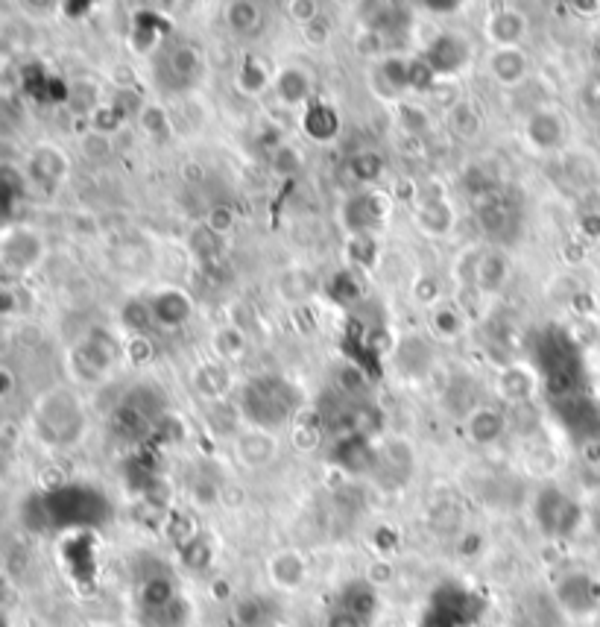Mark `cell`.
<instances>
[{"instance_id":"19","label":"cell","mask_w":600,"mask_h":627,"mask_svg":"<svg viewBox=\"0 0 600 627\" xmlns=\"http://www.w3.org/2000/svg\"><path fill=\"white\" fill-rule=\"evenodd\" d=\"M448 129H451L457 138L472 141V138H478L480 129H483V118H480V112L472 106V103L460 100V103L451 106V112H448Z\"/></svg>"},{"instance_id":"15","label":"cell","mask_w":600,"mask_h":627,"mask_svg":"<svg viewBox=\"0 0 600 627\" xmlns=\"http://www.w3.org/2000/svg\"><path fill=\"white\" fill-rule=\"evenodd\" d=\"M598 584H592L586 575H574L568 578L560 589V601L571 613H586L598 604Z\"/></svg>"},{"instance_id":"35","label":"cell","mask_w":600,"mask_h":627,"mask_svg":"<svg viewBox=\"0 0 600 627\" xmlns=\"http://www.w3.org/2000/svg\"><path fill=\"white\" fill-rule=\"evenodd\" d=\"M182 560L191 566V569H205L211 563V545L205 543L202 537H194L188 545H182Z\"/></svg>"},{"instance_id":"43","label":"cell","mask_w":600,"mask_h":627,"mask_svg":"<svg viewBox=\"0 0 600 627\" xmlns=\"http://www.w3.org/2000/svg\"><path fill=\"white\" fill-rule=\"evenodd\" d=\"M334 296H337L340 302L358 299L360 288H358V282H355V276H352V273H343V276L337 279V285H334Z\"/></svg>"},{"instance_id":"45","label":"cell","mask_w":600,"mask_h":627,"mask_svg":"<svg viewBox=\"0 0 600 627\" xmlns=\"http://www.w3.org/2000/svg\"><path fill=\"white\" fill-rule=\"evenodd\" d=\"M305 36H308V42L311 44H325L328 42V36H331V27H328V21L320 15L317 21H311V24L305 27Z\"/></svg>"},{"instance_id":"16","label":"cell","mask_w":600,"mask_h":627,"mask_svg":"<svg viewBox=\"0 0 600 627\" xmlns=\"http://www.w3.org/2000/svg\"><path fill=\"white\" fill-rule=\"evenodd\" d=\"M276 94L284 106H302L311 94V80L302 68L290 65L276 77Z\"/></svg>"},{"instance_id":"3","label":"cell","mask_w":600,"mask_h":627,"mask_svg":"<svg viewBox=\"0 0 600 627\" xmlns=\"http://www.w3.org/2000/svg\"><path fill=\"white\" fill-rule=\"evenodd\" d=\"M577 504L568 502L562 493L557 490H548V493H542V499H539V522L548 528V531H554V534H568L574 525H577Z\"/></svg>"},{"instance_id":"14","label":"cell","mask_w":600,"mask_h":627,"mask_svg":"<svg viewBox=\"0 0 600 627\" xmlns=\"http://www.w3.org/2000/svg\"><path fill=\"white\" fill-rule=\"evenodd\" d=\"M302 129L308 138L314 141H331L340 132V118L331 106L325 103H314L302 112Z\"/></svg>"},{"instance_id":"22","label":"cell","mask_w":600,"mask_h":627,"mask_svg":"<svg viewBox=\"0 0 600 627\" xmlns=\"http://www.w3.org/2000/svg\"><path fill=\"white\" fill-rule=\"evenodd\" d=\"M167 65H170V74H173L176 80L188 83V80H194V77L200 74L202 59H200V53H197L191 44H179V47L170 53Z\"/></svg>"},{"instance_id":"25","label":"cell","mask_w":600,"mask_h":627,"mask_svg":"<svg viewBox=\"0 0 600 627\" xmlns=\"http://www.w3.org/2000/svg\"><path fill=\"white\" fill-rule=\"evenodd\" d=\"M120 317H123V323L132 329V332H138V335H144L150 326H153V308L147 305V302H138V299H132V302H126V308L120 311Z\"/></svg>"},{"instance_id":"1","label":"cell","mask_w":600,"mask_h":627,"mask_svg":"<svg viewBox=\"0 0 600 627\" xmlns=\"http://www.w3.org/2000/svg\"><path fill=\"white\" fill-rule=\"evenodd\" d=\"M246 411L255 419L258 428H276L281 422H287L290 414L296 411V393L290 384H284L279 378H261L252 381L246 390Z\"/></svg>"},{"instance_id":"29","label":"cell","mask_w":600,"mask_h":627,"mask_svg":"<svg viewBox=\"0 0 600 627\" xmlns=\"http://www.w3.org/2000/svg\"><path fill=\"white\" fill-rule=\"evenodd\" d=\"M322 440V425L320 419H302L293 431V446L302 449V452H311L317 449Z\"/></svg>"},{"instance_id":"37","label":"cell","mask_w":600,"mask_h":627,"mask_svg":"<svg viewBox=\"0 0 600 627\" xmlns=\"http://www.w3.org/2000/svg\"><path fill=\"white\" fill-rule=\"evenodd\" d=\"M205 226H208L217 238H223L226 232H232V226H235V211H232V206H214V209L208 211Z\"/></svg>"},{"instance_id":"46","label":"cell","mask_w":600,"mask_h":627,"mask_svg":"<svg viewBox=\"0 0 600 627\" xmlns=\"http://www.w3.org/2000/svg\"><path fill=\"white\" fill-rule=\"evenodd\" d=\"M583 232H586V235H592V238H598L600 235V217L598 214H586V217H583Z\"/></svg>"},{"instance_id":"41","label":"cell","mask_w":600,"mask_h":627,"mask_svg":"<svg viewBox=\"0 0 600 627\" xmlns=\"http://www.w3.org/2000/svg\"><path fill=\"white\" fill-rule=\"evenodd\" d=\"M287 12L293 15V21L308 27L311 21L320 18V3L317 0H293V3H287Z\"/></svg>"},{"instance_id":"6","label":"cell","mask_w":600,"mask_h":627,"mask_svg":"<svg viewBox=\"0 0 600 627\" xmlns=\"http://www.w3.org/2000/svg\"><path fill=\"white\" fill-rule=\"evenodd\" d=\"M507 279H510V264H507V258L501 252H480L478 258H475L472 282H475V288L480 293H498L507 285Z\"/></svg>"},{"instance_id":"42","label":"cell","mask_w":600,"mask_h":627,"mask_svg":"<svg viewBox=\"0 0 600 627\" xmlns=\"http://www.w3.org/2000/svg\"><path fill=\"white\" fill-rule=\"evenodd\" d=\"M153 343L147 340V337H132L129 343H126V358L132 361V364H147L150 358H153Z\"/></svg>"},{"instance_id":"2","label":"cell","mask_w":600,"mask_h":627,"mask_svg":"<svg viewBox=\"0 0 600 627\" xmlns=\"http://www.w3.org/2000/svg\"><path fill=\"white\" fill-rule=\"evenodd\" d=\"M425 62H428L440 77L457 74V71L469 62V44L463 42V39H457V36H440L437 42L428 47Z\"/></svg>"},{"instance_id":"31","label":"cell","mask_w":600,"mask_h":627,"mask_svg":"<svg viewBox=\"0 0 600 627\" xmlns=\"http://www.w3.org/2000/svg\"><path fill=\"white\" fill-rule=\"evenodd\" d=\"M399 124H401V132H407V135H422L428 124H431V118H428V112L422 109V106H401L399 109Z\"/></svg>"},{"instance_id":"4","label":"cell","mask_w":600,"mask_h":627,"mask_svg":"<svg viewBox=\"0 0 600 627\" xmlns=\"http://www.w3.org/2000/svg\"><path fill=\"white\" fill-rule=\"evenodd\" d=\"M527 138L536 150L551 153V150L560 147L562 138H565V121L551 109H539L527 121Z\"/></svg>"},{"instance_id":"30","label":"cell","mask_w":600,"mask_h":627,"mask_svg":"<svg viewBox=\"0 0 600 627\" xmlns=\"http://www.w3.org/2000/svg\"><path fill=\"white\" fill-rule=\"evenodd\" d=\"M434 329H437V335L440 337H457V335H463V329H466V320L454 311V308H437L434 311Z\"/></svg>"},{"instance_id":"24","label":"cell","mask_w":600,"mask_h":627,"mask_svg":"<svg viewBox=\"0 0 600 627\" xmlns=\"http://www.w3.org/2000/svg\"><path fill=\"white\" fill-rule=\"evenodd\" d=\"M65 159H62V153L59 150H53V147H44L39 150L36 156H33V170H36V176L41 179H47V182H56L62 173H65Z\"/></svg>"},{"instance_id":"40","label":"cell","mask_w":600,"mask_h":627,"mask_svg":"<svg viewBox=\"0 0 600 627\" xmlns=\"http://www.w3.org/2000/svg\"><path fill=\"white\" fill-rule=\"evenodd\" d=\"M440 293V282L434 276H419V282L413 285V296H416L419 305H434L440 299Z\"/></svg>"},{"instance_id":"7","label":"cell","mask_w":600,"mask_h":627,"mask_svg":"<svg viewBox=\"0 0 600 627\" xmlns=\"http://www.w3.org/2000/svg\"><path fill=\"white\" fill-rule=\"evenodd\" d=\"M270 581L284 589V592H296L299 586L305 584V575H308V566H305V557L296 554V551H279L273 560H270Z\"/></svg>"},{"instance_id":"10","label":"cell","mask_w":600,"mask_h":627,"mask_svg":"<svg viewBox=\"0 0 600 627\" xmlns=\"http://www.w3.org/2000/svg\"><path fill=\"white\" fill-rule=\"evenodd\" d=\"M150 308H153L156 323L167 326V329H176V326L188 323V317H191V299H188V293L182 291L159 293V296L150 302Z\"/></svg>"},{"instance_id":"12","label":"cell","mask_w":600,"mask_h":627,"mask_svg":"<svg viewBox=\"0 0 600 627\" xmlns=\"http://www.w3.org/2000/svg\"><path fill=\"white\" fill-rule=\"evenodd\" d=\"M504 428H507V419H504V414H498L495 408H478V411H472L469 419H466L469 440L480 443V446L495 443L504 434Z\"/></svg>"},{"instance_id":"17","label":"cell","mask_w":600,"mask_h":627,"mask_svg":"<svg viewBox=\"0 0 600 627\" xmlns=\"http://www.w3.org/2000/svg\"><path fill=\"white\" fill-rule=\"evenodd\" d=\"M416 223L428 235H448L451 226H454V211H451V206L445 200H425V203H419Z\"/></svg>"},{"instance_id":"44","label":"cell","mask_w":600,"mask_h":627,"mask_svg":"<svg viewBox=\"0 0 600 627\" xmlns=\"http://www.w3.org/2000/svg\"><path fill=\"white\" fill-rule=\"evenodd\" d=\"M381 44H384V39H381L378 30H366V33L358 36V50L363 56H378L381 53Z\"/></svg>"},{"instance_id":"36","label":"cell","mask_w":600,"mask_h":627,"mask_svg":"<svg viewBox=\"0 0 600 627\" xmlns=\"http://www.w3.org/2000/svg\"><path fill=\"white\" fill-rule=\"evenodd\" d=\"M270 162H273V170H276L279 176H293L296 170L302 168V156H299L293 147H287V144H284V147L279 144V147L273 150V159H270Z\"/></svg>"},{"instance_id":"32","label":"cell","mask_w":600,"mask_h":627,"mask_svg":"<svg viewBox=\"0 0 600 627\" xmlns=\"http://www.w3.org/2000/svg\"><path fill=\"white\" fill-rule=\"evenodd\" d=\"M141 598H144V604H147L150 610H164V607L173 601V586L167 584L164 578H153L150 584L144 586Z\"/></svg>"},{"instance_id":"21","label":"cell","mask_w":600,"mask_h":627,"mask_svg":"<svg viewBox=\"0 0 600 627\" xmlns=\"http://www.w3.org/2000/svg\"><path fill=\"white\" fill-rule=\"evenodd\" d=\"M378 607V598H375V589L369 584H355L349 592H346V601H343V610L349 616H355L360 625L375 613Z\"/></svg>"},{"instance_id":"26","label":"cell","mask_w":600,"mask_h":627,"mask_svg":"<svg viewBox=\"0 0 600 627\" xmlns=\"http://www.w3.org/2000/svg\"><path fill=\"white\" fill-rule=\"evenodd\" d=\"M138 121H141V129L147 135H153L156 141H167L170 138V121H167V115H164L161 106H144L141 115H138Z\"/></svg>"},{"instance_id":"13","label":"cell","mask_w":600,"mask_h":627,"mask_svg":"<svg viewBox=\"0 0 600 627\" xmlns=\"http://www.w3.org/2000/svg\"><path fill=\"white\" fill-rule=\"evenodd\" d=\"M489 71L501 85H513L524 77L527 59H524V53H521L519 47H498L489 56Z\"/></svg>"},{"instance_id":"5","label":"cell","mask_w":600,"mask_h":627,"mask_svg":"<svg viewBox=\"0 0 600 627\" xmlns=\"http://www.w3.org/2000/svg\"><path fill=\"white\" fill-rule=\"evenodd\" d=\"M486 39L495 42L498 47H516L527 30V21L519 9H498L486 18Z\"/></svg>"},{"instance_id":"9","label":"cell","mask_w":600,"mask_h":627,"mask_svg":"<svg viewBox=\"0 0 600 627\" xmlns=\"http://www.w3.org/2000/svg\"><path fill=\"white\" fill-rule=\"evenodd\" d=\"M276 449H279L276 440L264 428H252V431L240 434L238 443H235L240 463H246V466H267L276 458Z\"/></svg>"},{"instance_id":"8","label":"cell","mask_w":600,"mask_h":627,"mask_svg":"<svg viewBox=\"0 0 600 627\" xmlns=\"http://www.w3.org/2000/svg\"><path fill=\"white\" fill-rule=\"evenodd\" d=\"M536 387H539V378H536L533 370H527L524 364H510V367H504L501 376H498V393H501L507 402H513V405L527 402V399L536 393Z\"/></svg>"},{"instance_id":"23","label":"cell","mask_w":600,"mask_h":627,"mask_svg":"<svg viewBox=\"0 0 600 627\" xmlns=\"http://www.w3.org/2000/svg\"><path fill=\"white\" fill-rule=\"evenodd\" d=\"M226 18H229V27H232L235 33H240V36H249V33H255V30L261 27V21H264L261 9H258L255 3H246V0L232 3Z\"/></svg>"},{"instance_id":"39","label":"cell","mask_w":600,"mask_h":627,"mask_svg":"<svg viewBox=\"0 0 600 627\" xmlns=\"http://www.w3.org/2000/svg\"><path fill=\"white\" fill-rule=\"evenodd\" d=\"M375 241H372V235H355L352 238V261L360 264V267H372L375 264Z\"/></svg>"},{"instance_id":"11","label":"cell","mask_w":600,"mask_h":627,"mask_svg":"<svg viewBox=\"0 0 600 627\" xmlns=\"http://www.w3.org/2000/svg\"><path fill=\"white\" fill-rule=\"evenodd\" d=\"M194 387L200 390V396L211 399V402H223L229 387H232V373L226 364L220 361H205L194 373Z\"/></svg>"},{"instance_id":"34","label":"cell","mask_w":600,"mask_h":627,"mask_svg":"<svg viewBox=\"0 0 600 627\" xmlns=\"http://www.w3.org/2000/svg\"><path fill=\"white\" fill-rule=\"evenodd\" d=\"M337 384H340V390H343V393L358 396V393L366 390L369 378H366V373H363V367H358V364H349V367H343V370L337 373Z\"/></svg>"},{"instance_id":"20","label":"cell","mask_w":600,"mask_h":627,"mask_svg":"<svg viewBox=\"0 0 600 627\" xmlns=\"http://www.w3.org/2000/svg\"><path fill=\"white\" fill-rule=\"evenodd\" d=\"M270 85V71L264 65V59L258 56H246L238 71V88L243 94H261Z\"/></svg>"},{"instance_id":"33","label":"cell","mask_w":600,"mask_h":627,"mask_svg":"<svg viewBox=\"0 0 600 627\" xmlns=\"http://www.w3.org/2000/svg\"><path fill=\"white\" fill-rule=\"evenodd\" d=\"M410 59H387L384 62V68H381V77L387 80V85H393V88H407L410 85Z\"/></svg>"},{"instance_id":"27","label":"cell","mask_w":600,"mask_h":627,"mask_svg":"<svg viewBox=\"0 0 600 627\" xmlns=\"http://www.w3.org/2000/svg\"><path fill=\"white\" fill-rule=\"evenodd\" d=\"M214 349H217L220 358L235 361V358H240V352L246 349V340H243V335H240L235 326H226V329H220L214 335Z\"/></svg>"},{"instance_id":"18","label":"cell","mask_w":600,"mask_h":627,"mask_svg":"<svg viewBox=\"0 0 600 627\" xmlns=\"http://www.w3.org/2000/svg\"><path fill=\"white\" fill-rule=\"evenodd\" d=\"M478 217L486 232H504L513 226V206L501 200L498 194H489L486 200H480Z\"/></svg>"},{"instance_id":"38","label":"cell","mask_w":600,"mask_h":627,"mask_svg":"<svg viewBox=\"0 0 600 627\" xmlns=\"http://www.w3.org/2000/svg\"><path fill=\"white\" fill-rule=\"evenodd\" d=\"M220 247V238L208 229V226H197L194 235H191V250L202 255V258H211L214 252Z\"/></svg>"},{"instance_id":"28","label":"cell","mask_w":600,"mask_h":627,"mask_svg":"<svg viewBox=\"0 0 600 627\" xmlns=\"http://www.w3.org/2000/svg\"><path fill=\"white\" fill-rule=\"evenodd\" d=\"M349 168H352L355 179H360V182H375L384 173V162H381L378 153H358V156H352Z\"/></svg>"}]
</instances>
